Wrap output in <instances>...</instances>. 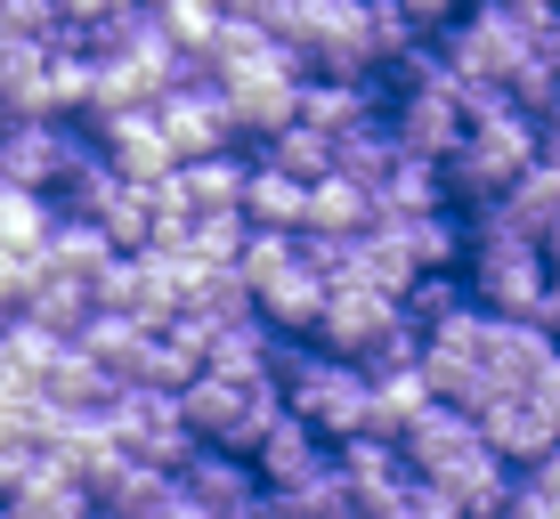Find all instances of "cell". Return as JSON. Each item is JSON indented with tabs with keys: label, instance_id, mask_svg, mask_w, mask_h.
Instances as JSON below:
<instances>
[{
	"label": "cell",
	"instance_id": "1",
	"mask_svg": "<svg viewBox=\"0 0 560 519\" xmlns=\"http://www.w3.org/2000/svg\"><path fill=\"white\" fill-rule=\"evenodd\" d=\"M268 381H277L284 406H293L308 430H325V438H341V430H358V422H365V365L317 350L308 333H277Z\"/></svg>",
	"mask_w": 560,
	"mask_h": 519
},
{
	"label": "cell",
	"instance_id": "2",
	"mask_svg": "<svg viewBox=\"0 0 560 519\" xmlns=\"http://www.w3.org/2000/svg\"><path fill=\"white\" fill-rule=\"evenodd\" d=\"M90 146V122L82 114H0V179L9 187H42L66 170V155Z\"/></svg>",
	"mask_w": 560,
	"mask_h": 519
},
{
	"label": "cell",
	"instance_id": "3",
	"mask_svg": "<svg viewBox=\"0 0 560 519\" xmlns=\"http://www.w3.org/2000/svg\"><path fill=\"white\" fill-rule=\"evenodd\" d=\"M171 487H179V504L196 519H220V511H260V471L244 463V455L211 447L196 438V455H187L179 471H171Z\"/></svg>",
	"mask_w": 560,
	"mask_h": 519
},
{
	"label": "cell",
	"instance_id": "4",
	"mask_svg": "<svg viewBox=\"0 0 560 519\" xmlns=\"http://www.w3.org/2000/svg\"><path fill=\"white\" fill-rule=\"evenodd\" d=\"M390 130L398 146H415V155H447V146L463 139V106H455V73H422V82H398L390 90Z\"/></svg>",
	"mask_w": 560,
	"mask_h": 519
},
{
	"label": "cell",
	"instance_id": "5",
	"mask_svg": "<svg viewBox=\"0 0 560 519\" xmlns=\"http://www.w3.org/2000/svg\"><path fill=\"white\" fill-rule=\"evenodd\" d=\"M154 130L171 139V155H211V146H236V122H228V98L220 82H171L154 98Z\"/></svg>",
	"mask_w": 560,
	"mask_h": 519
},
{
	"label": "cell",
	"instance_id": "6",
	"mask_svg": "<svg viewBox=\"0 0 560 519\" xmlns=\"http://www.w3.org/2000/svg\"><path fill=\"white\" fill-rule=\"evenodd\" d=\"M90 139H98V155L122 170V179H163L171 163V139L154 130V106H106V114H82Z\"/></svg>",
	"mask_w": 560,
	"mask_h": 519
},
{
	"label": "cell",
	"instance_id": "7",
	"mask_svg": "<svg viewBox=\"0 0 560 519\" xmlns=\"http://www.w3.org/2000/svg\"><path fill=\"white\" fill-rule=\"evenodd\" d=\"M390 317H398V300L374 293V284H325L308 341H317V350H334V357H365V341H374Z\"/></svg>",
	"mask_w": 560,
	"mask_h": 519
},
{
	"label": "cell",
	"instance_id": "8",
	"mask_svg": "<svg viewBox=\"0 0 560 519\" xmlns=\"http://www.w3.org/2000/svg\"><path fill=\"white\" fill-rule=\"evenodd\" d=\"M90 511H114V519H196V511L179 504V487H171V471L139 463V455L114 463V479L90 495Z\"/></svg>",
	"mask_w": 560,
	"mask_h": 519
},
{
	"label": "cell",
	"instance_id": "9",
	"mask_svg": "<svg viewBox=\"0 0 560 519\" xmlns=\"http://www.w3.org/2000/svg\"><path fill=\"white\" fill-rule=\"evenodd\" d=\"M325 455H334V447H325V430H308V422L284 406V414L260 430V447L244 455V463L260 471V487H293V479H308V471L325 463Z\"/></svg>",
	"mask_w": 560,
	"mask_h": 519
},
{
	"label": "cell",
	"instance_id": "10",
	"mask_svg": "<svg viewBox=\"0 0 560 519\" xmlns=\"http://www.w3.org/2000/svg\"><path fill=\"white\" fill-rule=\"evenodd\" d=\"M301 227H334V236H358V227H374V187L325 163L317 179L301 187Z\"/></svg>",
	"mask_w": 560,
	"mask_h": 519
},
{
	"label": "cell",
	"instance_id": "11",
	"mask_svg": "<svg viewBox=\"0 0 560 519\" xmlns=\"http://www.w3.org/2000/svg\"><path fill=\"white\" fill-rule=\"evenodd\" d=\"M317 300H325V284L308 276L301 260H277V268L253 284V317L277 325V333H308V325H317Z\"/></svg>",
	"mask_w": 560,
	"mask_h": 519
},
{
	"label": "cell",
	"instance_id": "12",
	"mask_svg": "<svg viewBox=\"0 0 560 519\" xmlns=\"http://www.w3.org/2000/svg\"><path fill=\"white\" fill-rule=\"evenodd\" d=\"M114 252V244L98 236V220H82V211H49L42 244H33V260H42V276H98V260Z\"/></svg>",
	"mask_w": 560,
	"mask_h": 519
},
{
	"label": "cell",
	"instance_id": "13",
	"mask_svg": "<svg viewBox=\"0 0 560 519\" xmlns=\"http://www.w3.org/2000/svg\"><path fill=\"white\" fill-rule=\"evenodd\" d=\"M33 390H42L57 414H98V406H106V390H114V374H106V365L90 357V350H73V341H66V350H57L42 374H33Z\"/></svg>",
	"mask_w": 560,
	"mask_h": 519
},
{
	"label": "cell",
	"instance_id": "14",
	"mask_svg": "<svg viewBox=\"0 0 560 519\" xmlns=\"http://www.w3.org/2000/svg\"><path fill=\"white\" fill-rule=\"evenodd\" d=\"M447 203V179H439L431 155H415V146H398V163L374 179V220H407V211H431Z\"/></svg>",
	"mask_w": 560,
	"mask_h": 519
},
{
	"label": "cell",
	"instance_id": "15",
	"mask_svg": "<svg viewBox=\"0 0 560 519\" xmlns=\"http://www.w3.org/2000/svg\"><path fill=\"white\" fill-rule=\"evenodd\" d=\"M147 341H154V333H147V325L130 317V309H98V300H90V317L73 325V350H90L114 381H130V365H139Z\"/></svg>",
	"mask_w": 560,
	"mask_h": 519
},
{
	"label": "cell",
	"instance_id": "16",
	"mask_svg": "<svg viewBox=\"0 0 560 519\" xmlns=\"http://www.w3.org/2000/svg\"><path fill=\"white\" fill-rule=\"evenodd\" d=\"M301 187L293 170H277V163H244V187H236V211H244V227H301Z\"/></svg>",
	"mask_w": 560,
	"mask_h": 519
},
{
	"label": "cell",
	"instance_id": "17",
	"mask_svg": "<svg viewBox=\"0 0 560 519\" xmlns=\"http://www.w3.org/2000/svg\"><path fill=\"white\" fill-rule=\"evenodd\" d=\"M398 244H407L415 268H463V211L455 203H431V211H407V220H390Z\"/></svg>",
	"mask_w": 560,
	"mask_h": 519
},
{
	"label": "cell",
	"instance_id": "18",
	"mask_svg": "<svg viewBox=\"0 0 560 519\" xmlns=\"http://www.w3.org/2000/svg\"><path fill=\"white\" fill-rule=\"evenodd\" d=\"M268 357H277V325H260V317L220 325V333H211V350H203V365H211V374H228V381H260Z\"/></svg>",
	"mask_w": 560,
	"mask_h": 519
},
{
	"label": "cell",
	"instance_id": "19",
	"mask_svg": "<svg viewBox=\"0 0 560 519\" xmlns=\"http://www.w3.org/2000/svg\"><path fill=\"white\" fill-rule=\"evenodd\" d=\"M244 163H253V155H236V146H211V155L171 163V170H179L187 211H228V203H236V187H244Z\"/></svg>",
	"mask_w": 560,
	"mask_h": 519
},
{
	"label": "cell",
	"instance_id": "20",
	"mask_svg": "<svg viewBox=\"0 0 560 519\" xmlns=\"http://www.w3.org/2000/svg\"><path fill=\"white\" fill-rule=\"evenodd\" d=\"M9 511H16V519H82V511H90V487L42 455V471H33L25 487H9Z\"/></svg>",
	"mask_w": 560,
	"mask_h": 519
},
{
	"label": "cell",
	"instance_id": "21",
	"mask_svg": "<svg viewBox=\"0 0 560 519\" xmlns=\"http://www.w3.org/2000/svg\"><path fill=\"white\" fill-rule=\"evenodd\" d=\"M260 146V163H277V170H293V179H317L325 163H334V130H317V122H277L268 139H253Z\"/></svg>",
	"mask_w": 560,
	"mask_h": 519
},
{
	"label": "cell",
	"instance_id": "22",
	"mask_svg": "<svg viewBox=\"0 0 560 519\" xmlns=\"http://www.w3.org/2000/svg\"><path fill=\"white\" fill-rule=\"evenodd\" d=\"M114 179H122V170H114V163L98 155V139H90L82 155H66V170L49 179V203H57V211H82V220H90V211L106 203V187H114Z\"/></svg>",
	"mask_w": 560,
	"mask_h": 519
},
{
	"label": "cell",
	"instance_id": "23",
	"mask_svg": "<svg viewBox=\"0 0 560 519\" xmlns=\"http://www.w3.org/2000/svg\"><path fill=\"white\" fill-rule=\"evenodd\" d=\"M334 447V463L350 487H374V479H390V471H407V455H398V438H382V430H341V438H325Z\"/></svg>",
	"mask_w": 560,
	"mask_h": 519
},
{
	"label": "cell",
	"instance_id": "24",
	"mask_svg": "<svg viewBox=\"0 0 560 519\" xmlns=\"http://www.w3.org/2000/svg\"><path fill=\"white\" fill-rule=\"evenodd\" d=\"M16 309H25L33 325H49V333L73 341V325L90 317V284H82V276H33V293L16 300Z\"/></svg>",
	"mask_w": 560,
	"mask_h": 519
},
{
	"label": "cell",
	"instance_id": "25",
	"mask_svg": "<svg viewBox=\"0 0 560 519\" xmlns=\"http://www.w3.org/2000/svg\"><path fill=\"white\" fill-rule=\"evenodd\" d=\"M90 220H98V236L114 244V252H139L147 244V179H114Z\"/></svg>",
	"mask_w": 560,
	"mask_h": 519
},
{
	"label": "cell",
	"instance_id": "26",
	"mask_svg": "<svg viewBox=\"0 0 560 519\" xmlns=\"http://www.w3.org/2000/svg\"><path fill=\"white\" fill-rule=\"evenodd\" d=\"M463 300H471L463 268H415V276H407V293H398V309H407L415 325H439V317H455Z\"/></svg>",
	"mask_w": 560,
	"mask_h": 519
},
{
	"label": "cell",
	"instance_id": "27",
	"mask_svg": "<svg viewBox=\"0 0 560 519\" xmlns=\"http://www.w3.org/2000/svg\"><path fill=\"white\" fill-rule=\"evenodd\" d=\"M130 455H139V463H154V471H179L187 455H196V430L179 422V406H163V414H147L139 430H130Z\"/></svg>",
	"mask_w": 560,
	"mask_h": 519
},
{
	"label": "cell",
	"instance_id": "28",
	"mask_svg": "<svg viewBox=\"0 0 560 519\" xmlns=\"http://www.w3.org/2000/svg\"><path fill=\"white\" fill-rule=\"evenodd\" d=\"M504 90H512V98L528 106V114H545V106L560 98V66L545 57V42H536V33H528V49H520L512 66H504Z\"/></svg>",
	"mask_w": 560,
	"mask_h": 519
},
{
	"label": "cell",
	"instance_id": "29",
	"mask_svg": "<svg viewBox=\"0 0 560 519\" xmlns=\"http://www.w3.org/2000/svg\"><path fill=\"white\" fill-rule=\"evenodd\" d=\"M49 196L42 187H9L0 179V244H42V227H49Z\"/></svg>",
	"mask_w": 560,
	"mask_h": 519
},
{
	"label": "cell",
	"instance_id": "30",
	"mask_svg": "<svg viewBox=\"0 0 560 519\" xmlns=\"http://www.w3.org/2000/svg\"><path fill=\"white\" fill-rule=\"evenodd\" d=\"M415 42H422V25L398 9V0H365V49H374V66H390V57L415 49Z\"/></svg>",
	"mask_w": 560,
	"mask_h": 519
},
{
	"label": "cell",
	"instance_id": "31",
	"mask_svg": "<svg viewBox=\"0 0 560 519\" xmlns=\"http://www.w3.org/2000/svg\"><path fill=\"white\" fill-rule=\"evenodd\" d=\"M154 25H163L179 49H203L211 25H220V0H154Z\"/></svg>",
	"mask_w": 560,
	"mask_h": 519
},
{
	"label": "cell",
	"instance_id": "32",
	"mask_svg": "<svg viewBox=\"0 0 560 519\" xmlns=\"http://www.w3.org/2000/svg\"><path fill=\"white\" fill-rule=\"evenodd\" d=\"M415 357H422V325L398 309L374 341H365V357H358V365H365V374H382V365H415Z\"/></svg>",
	"mask_w": 560,
	"mask_h": 519
},
{
	"label": "cell",
	"instance_id": "33",
	"mask_svg": "<svg viewBox=\"0 0 560 519\" xmlns=\"http://www.w3.org/2000/svg\"><path fill=\"white\" fill-rule=\"evenodd\" d=\"M33 276H42L33 244H0V309H16V300L33 293Z\"/></svg>",
	"mask_w": 560,
	"mask_h": 519
},
{
	"label": "cell",
	"instance_id": "34",
	"mask_svg": "<svg viewBox=\"0 0 560 519\" xmlns=\"http://www.w3.org/2000/svg\"><path fill=\"white\" fill-rule=\"evenodd\" d=\"M520 471H528V479H536V487H545V495H552V511H560V438H552V447H545V455H528V463H520Z\"/></svg>",
	"mask_w": 560,
	"mask_h": 519
},
{
	"label": "cell",
	"instance_id": "35",
	"mask_svg": "<svg viewBox=\"0 0 560 519\" xmlns=\"http://www.w3.org/2000/svg\"><path fill=\"white\" fill-rule=\"evenodd\" d=\"M398 9H407L415 25H422V33H439V25H447V16H463V0H398Z\"/></svg>",
	"mask_w": 560,
	"mask_h": 519
},
{
	"label": "cell",
	"instance_id": "36",
	"mask_svg": "<svg viewBox=\"0 0 560 519\" xmlns=\"http://www.w3.org/2000/svg\"><path fill=\"white\" fill-rule=\"evenodd\" d=\"M536 252H545V268H560V211H552L545 227H536Z\"/></svg>",
	"mask_w": 560,
	"mask_h": 519
},
{
	"label": "cell",
	"instance_id": "37",
	"mask_svg": "<svg viewBox=\"0 0 560 519\" xmlns=\"http://www.w3.org/2000/svg\"><path fill=\"white\" fill-rule=\"evenodd\" d=\"M57 9H66L73 25H90V16H98V9H114V0H57Z\"/></svg>",
	"mask_w": 560,
	"mask_h": 519
},
{
	"label": "cell",
	"instance_id": "38",
	"mask_svg": "<svg viewBox=\"0 0 560 519\" xmlns=\"http://www.w3.org/2000/svg\"><path fill=\"white\" fill-rule=\"evenodd\" d=\"M504 9H520V16H528V25H545V16L560 9V0H504Z\"/></svg>",
	"mask_w": 560,
	"mask_h": 519
}]
</instances>
